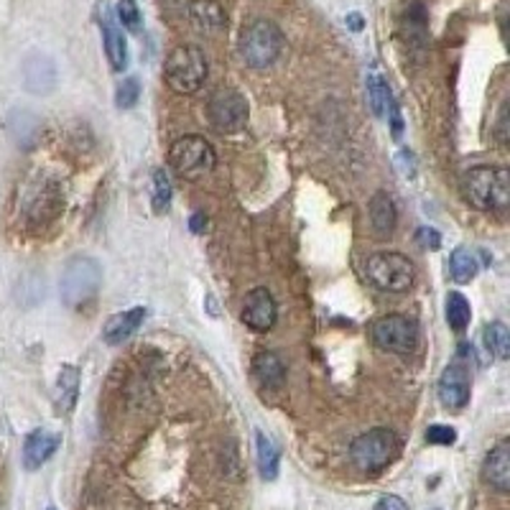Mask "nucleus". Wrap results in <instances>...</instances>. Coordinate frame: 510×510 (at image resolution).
<instances>
[{"mask_svg":"<svg viewBox=\"0 0 510 510\" xmlns=\"http://www.w3.org/2000/svg\"><path fill=\"white\" fill-rule=\"evenodd\" d=\"M462 194L480 212H505L510 204V174L503 166H477L462 179Z\"/></svg>","mask_w":510,"mask_h":510,"instance_id":"f257e3e1","label":"nucleus"},{"mask_svg":"<svg viewBox=\"0 0 510 510\" xmlns=\"http://www.w3.org/2000/svg\"><path fill=\"white\" fill-rule=\"evenodd\" d=\"M163 80L179 94H194L207 80V56L200 46H176L166 56Z\"/></svg>","mask_w":510,"mask_h":510,"instance_id":"f03ea898","label":"nucleus"},{"mask_svg":"<svg viewBox=\"0 0 510 510\" xmlns=\"http://www.w3.org/2000/svg\"><path fill=\"white\" fill-rule=\"evenodd\" d=\"M365 279L368 283L386 291V294H401L414 286L417 270L414 263L401 253H376L365 260Z\"/></svg>","mask_w":510,"mask_h":510,"instance_id":"7ed1b4c3","label":"nucleus"},{"mask_svg":"<svg viewBox=\"0 0 510 510\" xmlns=\"http://www.w3.org/2000/svg\"><path fill=\"white\" fill-rule=\"evenodd\" d=\"M169 163L181 179L200 181L207 174H212V169H215V148L210 146L201 135H184L169 148Z\"/></svg>","mask_w":510,"mask_h":510,"instance_id":"20e7f679","label":"nucleus"},{"mask_svg":"<svg viewBox=\"0 0 510 510\" xmlns=\"http://www.w3.org/2000/svg\"><path fill=\"white\" fill-rule=\"evenodd\" d=\"M283 52V34L281 28L270 21H253L250 26L242 31L240 36V54L245 64L253 69L270 67Z\"/></svg>","mask_w":510,"mask_h":510,"instance_id":"39448f33","label":"nucleus"},{"mask_svg":"<svg viewBox=\"0 0 510 510\" xmlns=\"http://www.w3.org/2000/svg\"><path fill=\"white\" fill-rule=\"evenodd\" d=\"M398 449L396 434L390 429H370L360 434L355 442L349 444V459L352 465L360 472H380L383 467H388L390 459Z\"/></svg>","mask_w":510,"mask_h":510,"instance_id":"423d86ee","label":"nucleus"},{"mask_svg":"<svg viewBox=\"0 0 510 510\" xmlns=\"http://www.w3.org/2000/svg\"><path fill=\"white\" fill-rule=\"evenodd\" d=\"M100 291V266L90 258H74L62 276V296L69 307L82 309Z\"/></svg>","mask_w":510,"mask_h":510,"instance_id":"0eeeda50","label":"nucleus"},{"mask_svg":"<svg viewBox=\"0 0 510 510\" xmlns=\"http://www.w3.org/2000/svg\"><path fill=\"white\" fill-rule=\"evenodd\" d=\"M370 337L378 348L386 352H414L418 345V327L414 319L401 317V314H388L380 317L370 327Z\"/></svg>","mask_w":510,"mask_h":510,"instance_id":"6e6552de","label":"nucleus"},{"mask_svg":"<svg viewBox=\"0 0 510 510\" xmlns=\"http://www.w3.org/2000/svg\"><path fill=\"white\" fill-rule=\"evenodd\" d=\"M207 115H210L212 128L220 133H238L248 123V103L238 90L222 87L210 97Z\"/></svg>","mask_w":510,"mask_h":510,"instance_id":"1a4fd4ad","label":"nucleus"},{"mask_svg":"<svg viewBox=\"0 0 510 510\" xmlns=\"http://www.w3.org/2000/svg\"><path fill=\"white\" fill-rule=\"evenodd\" d=\"M439 401L452 411L465 408L470 401V370L456 358L439 378Z\"/></svg>","mask_w":510,"mask_h":510,"instance_id":"9d476101","label":"nucleus"},{"mask_svg":"<svg viewBox=\"0 0 510 510\" xmlns=\"http://www.w3.org/2000/svg\"><path fill=\"white\" fill-rule=\"evenodd\" d=\"M276 317H279V309L269 289H253L245 296V304H242L245 327H250L253 332H269L276 324Z\"/></svg>","mask_w":510,"mask_h":510,"instance_id":"9b49d317","label":"nucleus"},{"mask_svg":"<svg viewBox=\"0 0 510 510\" xmlns=\"http://www.w3.org/2000/svg\"><path fill=\"white\" fill-rule=\"evenodd\" d=\"M100 28H103V41H105V54H108L110 67L123 72L128 67V44L123 36V28L118 26V18L113 15L108 3H100Z\"/></svg>","mask_w":510,"mask_h":510,"instance_id":"f8f14e48","label":"nucleus"},{"mask_svg":"<svg viewBox=\"0 0 510 510\" xmlns=\"http://www.w3.org/2000/svg\"><path fill=\"white\" fill-rule=\"evenodd\" d=\"M59 444H62V436L54 434V431H31L26 442H24V465H26V470H39L41 465H46L52 459V455L59 449Z\"/></svg>","mask_w":510,"mask_h":510,"instance_id":"ddd939ff","label":"nucleus"},{"mask_svg":"<svg viewBox=\"0 0 510 510\" xmlns=\"http://www.w3.org/2000/svg\"><path fill=\"white\" fill-rule=\"evenodd\" d=\"M485 483L495 487L497 493H508L510 490V442L503 439L490 449V455L485 456L483 465Z\"/></svg>","mask_w":510,"mask_h":510,"instance_id":"4468645a","label":"nucleus"},{"mask_svg":"<svg viewBox=\"0 0 510 510\" xmlns=\"http://www.w3.org/2000/svg\"><path fill=\"white\" fill-rule=\"evenodd\" d=\"M189 21L191 26L197 28L204 36H212V34H220L225 24H228V15L222 11V5L215 3V0H194L189 5Z\"/></svg>","mask_w":510,"mask_h":510,"instance_id":"2eb2a0df","label":"nucleus"},{"mask_svg":"<svg viewBox=\"0 0 510 510\" xmlns=\"http://www.w3.org/2000/svg\"><path fill=\"white\" fill-rule=\"evenodd\" d=\"M146 319V309L143 307H135V309H128L123 311V314H115V317H110L108 324H105V342L108 345H123L125 339H131V337L138 332V327L143 324Z\"/></svg>","mask_w":510,"mask_h":510,"instance_id":"dca6fc26","label":"nucleus"},{"mask_svg":"<svg viewBox=\"0 0 510 510\" xmlns=\"http://www.w3.org/2000/svg\"><path fill=\"white\" fill-rule=\"evenodd\" d=\"M253 373L266 390H279L286 383V365L276 352H269V349H260L255 355Z\"/></svg>","mask_w":510,"mask_h":510,"instance_id":"f3484780","label":"nucleus"},{"mask_svg":"<svg viewBox=\"0 0 510 510\" xmlns=\"http://www.w3.org/2000/svg\"><path fill=\"white\" fill-rule=\"evenodd\" d=\"M368 217H370V228L378 238H390L396 230V204L388 194H376L368 207Z\"/></svg>","mask_w":510,"mask_h":510,"instance_id":"a211bd4d","label":"nucleus"},{"mask_svg":"<svg viewBox=\"0 0 510 510\" xmlns=\"http://www.w3.org/2000/svg\"><path fill=\"white\" fill-rule=\"evenodd\" d=\"M77 393H80V373H77V368L64 365L59 370V380H56V406L62 414H69L74 408Z\"/></svg>","mask_w":510,"mask_h":510,"instance_id":"6ab92c4d","label":"nucleus"},{"mask_svg":"<svg viewBox=\"0 0 510 510\" xmlns=\"http://www.w3.org/2000/svg\"><path fill=\"white\" fill-rule=\"evenodd\" d=\"M255 449H258V470L263 475V480H276L279 462H281L279 446L270 442L263 431H255Z\"/></svg>","mask_w":510,"mask_h":510,"instance_id":"aec40b11","label":"nucleus"},{"mask_svg":"<svg viewBox=\"0 0 510 510\" xmlns=\"http://www.w3.org/2000/svg\"><path fill=\"white\" fill-rule=\"evenodd\" d=\"M477 270H480L477 255L467 250V248H456L452 258H449V276L456 283H470L477 276Z\"/></svg>","mask_w":510,"mask_h":510,"instance_id":"412c9836","label":"nucleus"},{"mask_svg":"<svg viewBox=\"0 0 510 510\" xmlns=\"http://www.w3.org/2000/svg\"><path fill=\"white\" fill-rule=\"evenodd\" d=\"M368 97H370V108H373L378 118H386L390 103H393V94H390L388 82L383 80L376 69L368 74Z\"/></svg>","mask_w":510,"mask_h":510,"instance_id":"4be33fe9","label":"nucleus"},{"mask_svg":"<svg viewBox=\"0 0 510 510\" xmlns=\"http://www.w3.org/2000/svg\"><path fill=\"white\" fill-rule=\"evenodd\" d=\"M470 319V301L459 294V291H449V296H446V322H449V327H452L455 332H465Z\"/></svg>","mask_w":510,"mask_h":510,"instance_id":"5701e85b","label":"nucleus"},{"mask_svg":"<svg viewBox=\"0 0 510 510\" xmlns=\"http://www.w3.org/2000/svg\"><path fill=\"white\" fill-rule=\"evenodd\" d=\"M483 342L487 352H493L497 360H505L510 355V335L508 327L503 322H493L485 327L483 332Z\"/></svg>","mask_w":510,"mask_h":510,"instance_id":"b1692460","label":"nucleus"},{"mask_svg":"<svg viewBox=\"0 0 510 510\" xmlns=\"http://www.w3.org/2000/svg\"><path fill=\"white\" fill-rule=\"evenodd\" d=\"M169 204H172V181H169V174L163 169H156L153 172V210L166 212Z\"/></svg>","mask_w":510,"mask_h":510,"instance_id":"393cba45","label":"nucleus"},{"mask_svg":"<svg viewBox=\"0 0 510 510\" xmlns=\"http://www.w3.org/2000/svg\"><path fill=\"white\" fill-rule=\"evenodd\" d=\"M138 97H141V84H138V80H135V77H128V80L118 84L115 103H118V108H121V110L133 108L135 103H138Z\"/></svg>","mask_w":510,"mask_h":510,"instance_id":"a878e982","label":"nucleus"},{"mask_svg":"<svg viewBox=\"0 0 510 510\" xmlns=\"http://www.w3.org/2000/svg\"><path fill=\"white\" fill-rule=\"evenodd\" d=\"M118 21L128 31H141V11L135 0H118Z\"/></svg>","mask_w":510,"mask_h":510,"instance_id":"bb28decb","label":"nucleus"},{"mask_svg":"<svg viewBox=\"0 0 510 510\" xmlns=\"http://www.w3.org/2000/svg\"><path fill=\"white\" fill-rule=\"evenodd\" d=\"M427 442L449 446V444L456 442V431L452 429V427H442V424H436V427H429V429H427Z\"/></svg>","mask_w":510,"mask_h":510,"instance_id":"cd10ccee","label":"nucleus"},{"mask_svg":"<svg viewBox=\"0 0 510 510\" xmlns=\"http://www.w3.org/2000/svg\"><path fill=\"white\" fill-rule=\"evenodd\" d=\"M417 240L421 248H427V250H439V245H442V235L436 232L434 228H421L417 232Z\"/></svg>","mask_w":510,"mask_h":510,"instance_id":"c85d7f7f","label":"nucleus"},{"mask_svg":"<svg viewBox=\"0 0 510 510\" xmlns=\"http://www.w3.org/2000/svg\"><path fill=\"white\" fill-rule=\"evenodd\" d=\"M376 510H408V505L398 495H383L376 503Z\"/></svg>","mask_w":510,"mask_h":510,"instance_id":"c756f323","label":"nucleus"},{"mask_svg":"<svg viewBox=\"0 0 510 510\" xmlns=\"http://www.w3.org/2000/svg\"><path fill=\"white\" fill-rule=\"evenodd\" d=\"M398 163L403 166V176H414V166H417V163H414V156H411L408 151H401V153H398Z\"/></svg>","mask_w":510,"mask_h":510,"instance_id":"7c9ffc66","label":"nucleus"},{"mask_svg":"<svg viewBox=\"0 0 510 510\" xmlns=\"http://www.w3.org/2000/svg\"><path fill=\"white\" fill-rule=\"evenodd\" d=\"M204 225H207V217L201 215V212H197V215L191 217V230H194V232H204Z\"/></svg>","mask_w":510,"mask_h":510,"instance_id":"2f4dec72","label":"nucleus"},{"mask_svg":"<svg viewBox=\"0 0 510 510\" xmlns=\"http://www.w3.org/2000/svg\"><path fill=\"white\" fill-rule=\"evenodd\" d=\"M348 26L352 28V31H360V28H363V15H360V14H349L348 15Z\"/></svg>","mask_w":510,"mask_h":510,"instance_id":"473e14b6","label":"nucleus"}]
</instances>
